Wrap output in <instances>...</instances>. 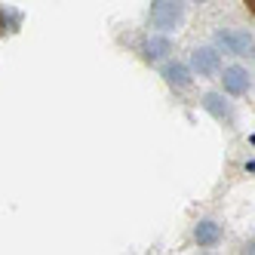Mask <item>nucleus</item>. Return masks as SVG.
<instances>
[{
  "label": "nucleus",
  "mask_w": 255,
  "mask_h": 255,
  "mask_svg": "<svg viewBox=\"0 0 255 255\" xmlns=\"http://www.w3.org/2000/svg\"><path fill=\"white\" fill-rule=\"evenodd\" d=\"M163 77H166V83H169V86H178V89H188V86H191L188 68H185V65H178V62L163 68Z\"/></svg>",
  "instance_id": "0eeeda50"
},
{
  "label": "nucleus",
  "mask_w": 255,
  "mask_h": 255,
  "mask_svg": "<svg viewBox=\"0 0 255 255\" xmlns=\"http://www.w3.org/2000/svg\"><path fill=\"white\" fill-rule=\"evenodd\" d=\"M215 40H218V46L234 52V56H246L252 49V37L246 31H222V34H215Z\"/></svg>",
  "instance_id": "f03ea898"
},
{
  "label": "nucleus",
  "mask_w": 255,
  "mask_h": 255,
  "mask_svg": "<svg viewBox=\"0 0 255 255\" xmlns=\"http://www.w3.org/2000/svg\"><path fill=\"white\" fill-rule=\"evenodd\" d=\"M151 25L160 31H178L185 25V0H154Z\"/></svg>",
  "instance_id": "f257e3e1"
},
{
  "label": "nucleus",
  "mask_w": 255,
  "mask_h": 255,
  "mask_svg": "<svg viewBox=\"0 0 255 255\" xmlns=\"http://www.w3.org/2000/svg\"><path fill=\"white\" fill-rule=\"evenodd\" d=\"M191 62H194V71H197V74H203V77L215 74V71L222 68V59H218L215 49H194Z\"/></svg>",
  "instance_id": "7ed1b4c3"
},
{
  "label": "nucleus",
  "mask_w": 255,
  "mask_h": 255,
  "mask_svg": "<svg viewBox=\"0 0 255 255\" xmlns=\"http://www.w3.org/2000/svg\"><path fill=\"white\" fill-rule=\"evenodd\" d=\"M225 93H231V96H243L246 93V89H249V74H246V71L243 68H225Z\"/></svg>",
  "instance_id": "20e7f679"
},
{
  "label": "nucleus",
  "mask_w": 255,
  "mask_h": 255,
  "mask_svg": "<svg viewBox=\"0 0 255 255\" xmlns=\"http://www.w3.org/2000/svg\"><path fill=\"white\" fill-rule=\"evenodd\" d=\"M203 105H206V111H212V114H215L218 120H225V117H231V114H228V108L222 105V96H215V93H209V96L203 99Z\"/></svg>",
  "instance_id": "6e6552de"
},
{
  "label": "nucleus",
  "mask_w": 255,
  "mask_h": 255,
  "mask_svg": "<svg viewBox=\"0 0 255 255\" xmlns=\"http://www.w3.org/2000/svg\"><path fill=\"white\" fill-rule=\"evenodd\" d=\"M218 240H222V225H215V222H200L197 225V243L200 246H215Z\"/></svg>",
  "instance_id": "423d86ee"
},
{
  "label": "nucleus",
  "mask_w": 255,
  "mask_h": 255,
  "mask_svg": "<svg viewBox=\"0 0 255 255\" xmlns=\"http://www.w3.org/2000/svg\"><path fill=\"white\" fill-rule=\"evenodd\" d=\"M3 31H6V15H3V9H0V37H3Z\"/></svg>",
  "instance_id": "1a4fd4ad"
},
{
  "label": "nucleus",
  "mask_w": 255,
  "mask_h": 255,
  "mask_svg": "<svg viewBox=\"0 0 255 255\" xmlns=\"http://www.w3.org/2000/svg\"><path fill=\"white\" fill-rule=\"evenodd\" d=\"M141 52H144V59H148V62H160L166 52H172V43L166 37H148V40L141 43Z\"/></svg>",
  "instance_id": "39448f33"
},
{
  "label": "nucleus",
  "mask_w": 255,
  "mask_h": 255,
  "mask_svg": "<svg viewBox=\"0 0 255 255\" xmlns=\"http://www.w3.org/2000/svg\"><path fill=\"white\" fill-rule=\"evenodd\" d=\"M197 3H206V0H197Z\"/></svg>",
  "instance_id": "9d476101"
}]
</instances>
